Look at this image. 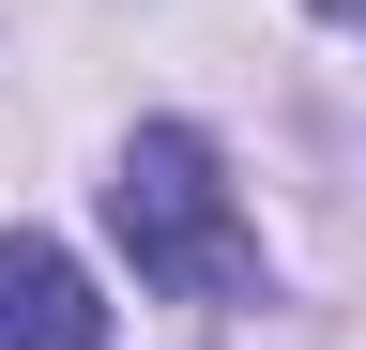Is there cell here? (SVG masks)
<instances>
[{
  "label": "cell",
  "mask_w": 366,
  "mask_h": 350,
  "mask_svg": "<svg viewBox=\"0 0 366 350\" xmlns=\"http://www.w3.org/2000/svg\"><path fill=\"white\" fill-rule=\"evenodd\" d=\"M320 16H336V31H366V0H320Z\"/></svg>",
  "instance_id": "3"
},
{
  "label": "cell",
  "mask_w": 366,
  "mask_h": 350,
  "mask_svg": "<svg viewBox=\"0 0 366 350\" xmlns=\"http://www.w3.org/2000/svg\"><path fill=\"white\" fill-rule=\"evenodd\" d=\"M0 350H107V304L46 229H0Z\"/></svg>",
  "instance_id": "2"
},
{
  "label": "cell",
  "mask_w": 366,
  "mask_h": 350,
  "mask_svg": "<svg viewBox=\"0 0 366 350\" xmlns=\"http://www.w3.org/2000/svg\"><path fill=\"white\" fill-rule=\"evenodd\" d=\"M107 229L137 259V289H168V304H259V229L229 213V168H214L199 122H137L122 138Z\"/></svg>",
  "instance_id": "1"
}]
</instances>
